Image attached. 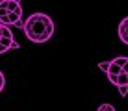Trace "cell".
<instances>
[{
	"instance_id": "7a4b0ae2",
	"label": "cell",
	"mask_w": 128,
	"mask_h": 111,
	"mask_svg": "<svg viewBox=\"0 0 128 111\" xmlns=\"http://www.w3.org/2000/svg\"><path fill=\"white\" fill-rule=\"evenodd\" d=\"M0 24H2V26H17V28H24L22 13H6V11H0Z\"/></svg>"
},
{
	"instance_id": "9c48e42d",
	"label": "cell",
	"mask_w": 128,
	"mask_h": 111,
	"mask_svg": "<svg viewBox=\"0 0 128 111\" xmlns=\"http://www.w3.org/2000/svg\"><path fill=\"white\" fill-rule=\"evenodd\" d=\"M6 89V74L0 72V91H4Z\"/></svg>"
},
{
	"instance_id": "277c9868",
	"label": "cell",
	"mask_w": 128,
	"mask_h": 111,
	"mask_svg": "<svg viewBox=\"0 0 128 111\" xmlns=\"http://www.w3.org/2000/svg\"><path fill=\"white\" fill-rule=\"evenodd\" d=\"M0 11L6 13H22V6L19 0H4L0 2Z\"/></svg>"
},
{
	"instance_id": "52a82bcc",
	"label": "cell",
	"mask_w": 128,
	"mask_h": 111,
	"mask_svg": "<svg viewBox=\"0 0 128 111\" xmlns=\"http://www.w3.org/2000/svg\"><path fill=\"white\" fill-rule=\"evenodd\" d=\"M0 35L4 39H15L13 37V32L10 30V26H0Z\"/></svg>"
},
{
	"instance_id": "8992f818",
	"label": "cell",
	"mask_w": 128,
	"mask_h": 111,
	"mask_svg": "<svg viewBox=\"0 0 128 111\" xmlns=\"http://www.w3.org/2000/svg\"><path fill=\"white\" fill-rule=\"evenodd\" d=\"M10 48H20V44L15 41V39H0V54H6L8 50H10Z\"/></svg>"
},
{
	"instance_id": "ba28073f",
	"label": "cell",
	"mask_w": 128,
	"mask_h": 111,
	"mask_svg": "<svg viewBox=\"0 0 128 111\" xmlns=\"http://www.w3.org/2000/svg\"><path fill=\"white\" fill-rule=\"evenodd\" d=\"M96 111H117V109H115L113 104H100L98 108H96Z\"/></svg>"
},
{
	"instance_id": "6da1fadb",
	"label": "cell",
	"mask_w": 128,
	"mask_h": 111,
	"mask_svg": "<svg viewBox=\"0 0 128 111\" xmlns=\"http://www.w3.org/2000/svg\"><path fill=\"white\" fill-rule=\"evenodd\" d=\"M24 35L35 44H45L54 35V20L46 13H34L24 22Z\"/></svg>"
},
{
	"instance_id": "5b68a950",
	"label": "cell",
	"mask_w": 128,
	"mask_h": 111,
	"mask_svg": "<svg viewBox=\"0 0 128 111\" xmlns=\"http://www.w3.org/2000/svg\"><path fill=\"white\" fill-rule=\"evenodd\" d=\"M117 33H119V39H121V43H124L126 46H128V17H124V19L119 22Z\"/></svg>"
},
{
	"instance_id": "3957f363",
	"label": "cell",
	"mask_w": 128,
	"mask_h": 111,
	"mask_svg": "<svg viewBox=\"0 0 128 111\" xmlns=\"http://www.w3.org/2000/svg\"><path fill=\"white\" fill-rule=\"evenodd\" d=\"M108 80L119 89L121 96H126L128 95V74L122 72V74H119V76H108Z\"/></svg>"
}]
</instances>
